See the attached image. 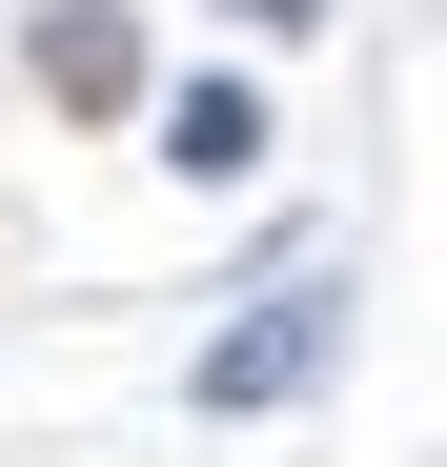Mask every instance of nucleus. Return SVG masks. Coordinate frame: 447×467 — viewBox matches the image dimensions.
<instances>
[{
  "label": "nucleus",
  "instance_id": "nucleus-1",
  "mask_svg": "<svg viewBox=\"0 0 447 467\" xmlns=\"http://www.w3.org/2000/svg\"><path fill=\"white\" fill-rule=\"evenodd\" d=\"M326 366H346V285H265L244 326L183 366V407H203V427H244V407H306Z\"/></svg>",
  "mask_w": 447,
  "mask_h": 467
},
{
  "label": "nucleus",
  "instance_id": "nucleus-3",
  "mask_svg": "<svg viewBox=\"0 0 447 467\" xmlns=\"http://www.w3.org/2000/svg\"><path fill=\"white\" fill-rule=\"evenodd\" d=\"M163 163H183V183H244V163H265V102H244V82H183V102H163Z\"/></svg>",
  "mask_w": 447,
  "mask_h": 467
},
{
  "label": "nucleus",
  "instance_id": "nucleus-4",
  "mask_svg": "<svg viewBox=\"0 0 447 467\" xmlns=\"http://www.w3.org/2000/svg\"><path fill=\"white\" fill-rule=\"evenodd\" d=\"M224 21H265V41H306V21H326V0H224Z\"/></svg>",
  "mask_w": 447,
  "mask_h": 467
},
{
  "label": "nucleus",
  "instance_id": "nucleus-2",
  "mask_svg": "<svg viewBox=\"0 0 447 467\" xmlns=\"http://www.w3.org/2000/svg\"><path fill=\"white\" fill-rule=\"evenodd\" d=\"M41 82L82 102V122H102V102H142V21H122V0H41Z\"/></svg>",
  "mask_w": 447,
  "mask_h": 467
}]
</instances>
